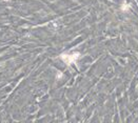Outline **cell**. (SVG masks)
<instances>
[{
  "instance_id": "1",
  "label": "cell",
  "mask_w": 138,
  "mask_h": 123,
  "mask_svg": "<svg viewBox=\"0 0 138 123\" xmlns=\"http://www.w3.org/2000/svg\"><path fill=\"white\" fill-rule=\"evenodd\" d=\"M78 57H79V54L76 53V54H71V55H62L61 59L64 62H66L67 64H72V63H74L78 59Z\"/></svg>"
}]
</instances>
